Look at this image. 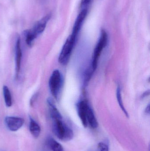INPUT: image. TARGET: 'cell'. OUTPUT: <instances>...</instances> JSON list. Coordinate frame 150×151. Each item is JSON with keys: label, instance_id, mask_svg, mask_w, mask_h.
<instances>
[{"label": "cell", "instance_id": "cell-1", "mask_svg": "<svg viewBox=\"0 0 150 151\" xmlns=\"http://www.w3.org/2000/svg\"><path fill=\"white\" fill-rule=\"evenodd\" d=\"M53 130L57 138L62 141H69L74 137L72 129L62 119H53Z\"/></svg>", "mask_w": 150, "mask_h": 151}, {"label": "cell", "instance_id": "cell-2", "mask_svg": "<svg viewBox=\"0 0 150 151\" xmlns=\"http://www.w3.org/2000/svg\"><path fill=\"white\" fill-rule=\"evenodd\" d=\"M77 37L70 35L63 45L59 57V63L62 65L68 63L73 51L76 41Z\"/></svg>", "mask_w": 150, "mask_h": 151}, {"label": "cell", "instance_id": "cell-3", "mask_svg": "<svg viewBox=\"0 0 150 151\" xmlns=\"http://www.w3.org/2000/svg\"><path fill=\"white\" fill-rule=\"evenodd\" d=\"M107 39H108V37H107L106 32L105 30H102L99 40L97 44L96 45L93 52V56H92V70L94 71L97 69L100 55L103 49L105 48L107 44Z\"/></svg>", "mask_w": 150, "mask_h": 151}, {"label": "cell", "instance_id": "cell-4", "mask_svg": "<svg viewBox=\"0 0 150 151\" xmlns=\"http://www.w3.org/2000/svg\"><path fill=\"white\" fill-rule=\"evenodd\" d=\"M63 83L62 76L58 70L53 72L49 78V87L52 95L57 99Z\"/></svg>", "mask_w": 150, "mask_h": 151}, {"label": "cell", "instance_id": "cell-5", "mask_svg": "<svg viewBox=\"0 0 150 151\" xmlns=\"http://www.w3.org/2000/svg\"><path fill=\"white\" fill-rule=\"evenodd\" d=\"M4 122L8 129L13 132L20 129L24 123L23 118L13 116H7L5 118Z\"/></svg>", "mask_w": 150, "mask_h": 151}, {"label": "cell", "instance_id": "cell-6", "mask_svg": "<svg viewBox=\"0 0 150 151\" xmlns=\"http://www.w3.org/2000/svg\"><path fill=\"white\" fill-rule=\"evenodd\" d=\"M15 54H16V78L17 79L20 73L21 68V59H22V52L21 49V40L19 35L17 36L16 40V47H15Z\"/></svg>", "mask_w": 150, "mask_h": 151}, {"label": "cell", "instance_id": "cell-7", "mask_svg": "<svg viewBox=\"0 0 150 151\" xmlns=\"http://www.w3.org/2000/svg\"><path fill=\"white\" fill-rule=\"evenodd\" d=\"M87 12L88 11L87 9H82L81 12L78 14L75 21L71 35L77 38L87 16Z\"/></svg>", "mask_w": 150, "mask_h": 151}, {"label": "cell", "instance_id": "cell-8", "mask_svg": "<svg viewBox=\"0 0 150 151\" xmlns=\"http://www.w3.org/2000/svg\"><path fill=\"white\" fill-rule=\"evenodd\" d=\"M89 105L87 102L85 101H81L77 105V113L81 120V122L84 127H88L87 122V114Z\"/></svg>", "mask_w": 150, "mask_h": 151}, {"label": "cell", "instance_id": "cell-9", "mask_svg": "<svg viewBox=\"0 0 150 151\" xmlns=\"http://www.w3.org/2000/svg\"><path fill=\"white\" fill-rule=\"evenodd\" d=\"M51 17V13H48L45 17H43L40 20L38 21L32 28L37 36L41 34L45 29L47 24Z\"/></svg>", "mask_w": 150, "mask_h": 151}, {"label": "cell", "instance_id": "cell-10", "mask_svg": "<svg viewBox=\"0 0 150 151\" xmlns=\"http://www.w3.org/2000/svg\"><path fill=\"white\" fill-rule=\"evenodd\" d=\"M87 122L88 127L90 126V127L93 129L97 128L98 126V123L95 117L93 110L90 106L87 111Z\"/></svg>", "mask_w": 150, "mask_h": 151}, {"label": "cell", "instance_id": "cell-11", "mask_svg": "<svg viewBox=\"0 0 150 151\" xmlns=\"http://www.w3.org/2000/svg\"><path fill=\"white\" fill-rule=\"evenodd\" d=\"M29 129L32 135L34 138H38L39 136L41 131L40 127L38 124L31 117H30Z\"/></svg>", "mask_w": 150, "mask_h": 151}, {"label": "cell", "instance_id": "cell-12", "mask_svg": "<svg viewBox=\"0 0 150 151\" xmlns=\"http://www.w3.org/2000/svg\"><path fill=\"white\" fill-rule=\"evenodd\" d=\"M47 145L52 151H65L61 145L52 137L47 139Z\"/></svg>", "mask_w": 150, "mask_h": 151}, {"label": "cell", "instance_id": "cell-13", "mask_svg": "<svg viewBox=\"0 0 150 151\" xmlns=\"http://www.w3.org/2000/svg\"><path fill=\"white\" fill-rule=\"evenodd\" d=\"M23 35L25 37L26 42L29 47L32 46L33 41L38 36L32 29L24 31Z\"/></svg>", "mask_w": 150, "mask_h": 151}, {"label": "cell", "instance_id": "cell-14", "mask_svg": "<svg viewBox=\"0 0 150 151\" xmlns=\"http://www.w3.org/2000/svg\"><path fill=\"white\" fill-rule=\"evenodd\" d=\"M3 93L4 97V102L7 107H11L12 105V101L11 94L8 86L4 85L3 87Z\"/></svg>", "mask_w": 150, "mask_h": 151}, {"label": "cell", "instance_id": "cell-15", "mask_svg": "<svg viewBox=\"0 0 150 151\" xmlns=\"http://www.w3.org/2000/svg\"><path fill=\"white\" fill-rule=\"evenodd\" d=\"M117 99L118 100V103L120 107L121 108L122 110L123 111L125 115L127 117H129L128 114L127 112L125 109L123 105V102H122V98L121 91V89L120 87H118L117 89Z\"/></svg>", "mask_w": 150, "mask_h": 151}, {"label": "cell", "instance_id": "cell-16", "mask_svg": "<svg viewBox=\"0 0 150 151\" xmlns=\"http://www.w3.org/2000/svg\"><path fill=\"white\" fill-rule=\"evenodd\" d=\"M97 151H109V147L105 143L100 142L98 145Z\"/></svg>", "mask_w": 150, "mask_h": 151}, {"label": "cell", "instance_id": "cell-17", "mask_svg": "<svg viewBox=\"0 0 150 151\" xmlns=\"http://www.w3.org/2000/svg\"><path fill=\"white\" fill-rule=\"evenodd\" d=\"M91 0H81L80 6L83 9H86L85 7H87L90 4Z\"/></svg>", "mask_w": 150, "mask_h": 151}, {"label": "cell", "instance_id": "cell-18", "mask_svg": "<svg viewBox=\"0 0 150 151\" xmlns=\"http://www.w3.org/2000/svg\"><path fill=\"white\" fill-rule=\"evenodd\" d=\"M38 97V94L37 93H35L32 96L31 101H30V104H31V105L33 106V105L35 103V101L37 100Z\"/></svg>", "mask_w": 150, "mask_h": 151}, {"label": "cell", "instance_id": "cell-19", "mask_svg": "<svg viewBox=\"0 0 150 151\" xmlns=\"http://www.w3.org/2000/svg\"><path fill=\"white\" fill-rule=\"evenodd\" d=\"M48 151V150H45V151Z\"/></svg>", "mask_w": 150, "mask_h": 151}]
</instances>
